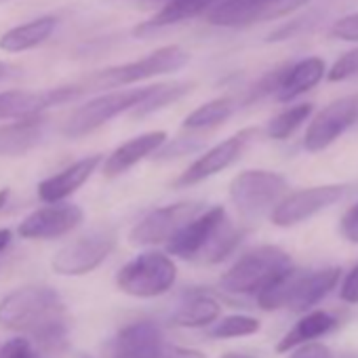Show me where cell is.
Masks as SVG:
<instances>
[{
	"label": "cell",
	"instance_id": "cell-1",
	"mask_svg": "<svg viewBox=\"0 0 358 358\" xmlns=\"http://www.w3.org/2000/svg\"><path fill=\"white\" fill-rule=\"evenodd\" d=\"M0 327L28 333L36 345L62 354L68 345V318L62 295L51 287H22L0 299Z\"/></svg>",
	"mask_w": 358,
	"mask_h": 358
},
{
	"label": "cell",
	"instance_id": "cell-2",
	"mask_svg": "<svg viewBox=\"0 0 358 358\" xmlns=\"http://www.w3.org/2000/svg\"><path fill=\"white\" fill-rule=\"evenodd\" d=\"M293 268L291 255L276 245H262L243 253L220 278V287L236 295H257L285 270Z\"/></svg>",
	"mask_w": 358,
	"mask_h": 358
},
{
	"label": "cell",
	"instance_id": "cell-3",
	"mask_svg": "<svg viewBox=\"0 0 358 358\" xmlns=\"http://www.w3.org/2000/svg\"><path fill=\"white\" fill-rule=\"evenodd\" d=\"M289 184L285 175L266 169H249L230 182V201L245 222H259L270 217L278 203L287 196Z\"/></svg>",
	"mask_w": 358,
	"mask_h": 358
},
{
	"label": "cell",
	"instance_id": "cell-4",
	"mask_svg": "<svg viewBox=\"0 0 358 358\" xmlns=\"http://www.w3.org/2000/svg\"><path fill=\"white\" fill-rule=\"evenodd\" d=\"M177 282V264L169 253L143 251L127 262L116 274V287L137 299H154L169 293Z\"/></svg>",
	"mask_w": 358,
	"mask_h": 358
},
{
	"label": "cell",
	"instance_id": "cell-5",
	"mask_svg": "<svg viewBox=\"0 0 358 358\" xmlns=\"http://www.w3.org/2000/svg\"><path fill=\"white\" fill-rule=\"evenodd\" d=\"M188 62H190V55L182 47H162L141 59L106 68L93 74L89 83L85 85V91L87 89H116V87H127L145 78L173 74L177 70H182Z\"/></svg>",
	"mask_w": 358,
	"mask_h": 358
},
{
	"label": "cell",
	"instance_id": "cell-6",
	"mask_svg": "<svg viewBox=\"0 0 358 358\" xmlns=\"http://www.w3.org/2000/svg\"><path fill=\"white\" fill-rule=\"evenodd\" d=\"M150 89H152V85L139 87V89L112 91V93L99 95L87 103H83L78 110L72 112V116L64 124V135H68L72 139L85 137V135L97 131L99 127H103L106 122H110L112 118H116L124 112H133L148 97Z\"/></svg>",
	"mask_w": 358,
	"mask_h": 358
},
{
	"label": "cell",
	"instance_id": "cell-7",
	"mask_svg": "<svg viewBox=\"0 0 358 358\" xmlns=\"http://www.w3.org/2000/svg\"><path fill=\"white\" fill-rule=\"evenodd\" d=\"M116 247V232L112 228H95L66 247H62L51 268L59 276H85L93 270H97L114 251Z\"/></svg>",
	"mask_w": 358,
	"mask_h": 358
},
{
	"label": "cell",
	"instance_id": "cell-8",
	"mask_svg": "<svg viewBox=\"0 0 358 358\" xmlns=\"http://www.w3.org/2000/svg\"><path fill=\"white\" fill-rule=\"evenodd\" d=\"M205 207L194 201L164 205L145 213L129 232V243L135 247H156L169 245V241L188 226L196 215H201Z\"/></svg>",
	"mask_w": 358,
	"mask_h": 358
},
{
	"label": "cell",
	"instance_id": "cell-9",
	"mask_svg": "<svg viewBox=\"0 0 358 358\" xmlns=\"http://www.w3.org/2000/svg\"><path fill=\"white\" fill-rule=\"evenodd\" d=\"M343 192L345 186L341 184H322L289 192L272 211L270 222L278 228H293L339 203L343 199Z\"/></svg>",
	"mask_w": 358,
	"mask_h": 358
},
{
	"label": "cell",
	"instance_id": "cell-10",
	"mask_svg": "<svg viewBox=\"0 0 358 358\" xmlns=\"http://www.w3.org/2000/svg\"><path fill=\"white\" fill-rule=\"evenodd\" d=\"M354 124H358V95L339 97L312 118L303 135V148L312 154L322 152Z\"/></svg>",
	"mask_w": 358,
	"mask_h": 358
},
{
	"label": "cell",
	"instance_id": "cell-11",
	"mask_svg": "<svg viewBox=\"0 0 358 358\" xmlns=\"http://www.w3.org/2000/svg\"><path fill=\"white\" fill-rule=\"evenodd\" d=\"M255 135H257V129L249 127V129H243L236 135L220 141L217 145L209 148L205 154H201L182 175L175 179L173 186L175 188H190V186H196V184L205 182V179L226 171L228 166H232L243 156V152L255 139Z\"/></svg>",
	"mask_w": 358,
	"mask_h": 358
},
{
	"label": "cell",
	"instance_id": "cell-12",
	"mask_svg": "<svg viewBox=\"0 0 358 358\" xmlns=\"http://www.w3.org/2000/svg\"><path fill=\"white\" fill-rule=\"evenodd\" d=\"M306 3L308 0H224L207 15V22L220 28L249 26L289 15Z\"/></svg>",
	"mask_w": 358,
	"mask_h": 358
},
{
	"label": "cell",
	"instance_id": "cell-13",
	"mask_svg": "<svg viewBox=\"0 0 358 358\" xmlns=\"http://www.w3.org/2000/svg\"><path fill=\"white\" fill-rule=\"evenodd\" d=\"M83 220H85V211L78 205H70V203L45 205L32 211L20 224L17 234L30 241H53L74 232L83 224Z\"/></svg>",
	"mask_w": 358,
	"mask_h": 358
},
{
	"label": "cell",
	"instance_id": "cell-14",
	"mask_svg": "<svg viewBox=\"0 0 358 358\" xmlns=\"http://www.w3.org/2000/svg\"><path fill=\"white\" fill-rule=\"evenodd\" d=\"M164 345V333L156 322L135 320L112 337L108 358H160Z\"/></svg>",
	"mask_w": 358,
	"mask_h": 358
},
{
	"label": "cell",
	"instance_id": "cell-15",
	"mask_svg": "<svg viewBox=\"0 0 358 358\" xmlns=\"http://www.w3.org/2000/svg\"><path fill=\"white\" fill-rule=\"evenodd\" d=\"M226 217H228V213L222 205L205 209L201 215H196L188 226H184L169 241L166 253L175 255V257H182V259L199 262L203 251L207 249L209 241L213 238L215 230L222 226V222Z\"/></svg>",
	"mask_w": 358,
	"mask_h": 358
},
{
	"label": "cell",
	"instance_id": "cell-16",
	"mask_svg": "<svg viewBox=\"0 0 358 358\" xmlns=\"http://www.w3.org/2000/svg\"><path fill=\"white\" fill-rule=\"evenodd\" d=\"M101 162H103L101 154H91V156H85V158L68 164L59 173L43 179L38 184V199L47 205L64 203L68 196H72L76 190H80L89 182L91 175L99 169Z\"/></svg>",
	"mask_w": 358,
	"mask_h": 358
},
{
	"label": "cell",
	"instance_id": "cell-17",
	"mask_svg": "<svg viewBox=\"0 0 358 358\" xmlns=\"http://www.w3.org/2000/svg\"><path fill=\"white\" fill-rule=\"evenodd\" d=\"M341 278V268H322V270H308L301 274L287 310L295 314L312 312L337 285Z\"/></svg>",
	"mask_w": 358,
	"mask_h": 358
},
{
	"label": "cell",
	"instance_id": "cell-18",
	"mask_svg": "<svg viewBox=\"0 0 358 358\" xmlns=\"http://www.w3.org/2000/svg\"><path fill=\"white\" fill-rule=\"evenodd\" d=\"M166 143L164 131H150L143 135H137L122 145H118L106 160H103V175L106 177H118L133 169L137 162H141L148 156H154L162 145Z\"/></svg>",
	"mask_w": 358,
	"mask_h": 358
},
{
	"label": "cell",
	"instance_id": "cell-19",
	"mask_svg": "<svg viewBox=\"0 0 358 358\" xmlns=\"http://www.w3.org/2000/svg\"><path fill=\"white\" fill-rule=\"evenodd\" d=\"M220 3H224V0H171V3H166L156 15H152L148 22L139 24L133 30V36L145 38V36H150L156 30H162L166 26H175L179 22L199 17L203 13L209 15Z\"/></svg>",
	"mask_w": 358,
	"mask_h": 358
},
{
	"label": "cell",
	"instance_id": "cell-20",
	"mask_svg": "<svg viewBox=\"0 0 358 358\" xmlns=\"http://www.w3.org/2000/svg\"><path fill=\"white\" fill-rule=\"evenodd\" d=\"M327 74V68H324V62L320 57H306L297 64H287V70H285V76H282V83L278 87V93H276V99L287 103V101H293L297 99L299 95L312 91Z\"/></svg>",
	"mask_w": 358,
	"mask_h": 358
},
{
	"label": "cell",
	"instance_id": "cell-21",
	"mask_svg": "<svg viewBox=\"0 0 358 358\" xmlns=\"http://www.w3.org/2000/svg\"><path fill=\"white\" fill-rule=\"evenodd\" d=\"M45 127L47 118L43 114L3 124L0 127V156H22L30 152L43 139Z\"/></svg>",
	"mask_w": 358,
	"mask_h": 358
},
{
	"label": "cell",
	"instance_id": "cell-22",
	"mask_svg": "<svg viewBox=\"0 0 358 358\" xmlns=\"http://www.w3.org/2000/svg\"><path fill=\"white\" fill-rule=\"evenodd\" d=\"M57 28V17L45 15L26 24H20L0 36V51L5 53H26L45 45Z\"/></svg>",
	"mask_w": 358,
	"mask_h": 358
},
{
	"label": "cell",
	"instance_id": "cell-23",
	"mask_svg": "<svg viewBox=\"0 0 358 358\" xmlns=\"http://www.w3.org/2000/svg\"><path fill=\"white\" fill-rule=\"evenodd\" d=\"M339 324V320L324 312V310H312L308 314H303L291 331H287L282 335V339L276 343V352L285 354L289 350H295L299 345H306V343H312L316 341L318 337H324L329 335L335 327Z\"/></svg>",
	"mask_w": 358,
	"mask_h": 358
},
{
	"label": "cell",
	"instance_id": "cell-24",
	"mask_svg": "<svg viewBox=\"0 0 358 358\" xmlns=\"http://www.w3.org/2000/svg\"><path fill=\"white\" fill-rule=\"evenodd\" d=\"M222 318V306L217 299L205 293L190 295L188 301L179 306L169 322L173 327H182V329H203V327H213Z\"/></svg>",
	"mask_w": 358,
	"mask_h": 358
},
{
	"label": "cell",
	"instance_id": "cell-25",
	"mask_svg": "<svg viewBox=\"0 0 358 358\" xmlns=\"http://www.w3.org/2000/svg\"><path fill=\"white\" fill-rule=\"evenodd\" d=\"M303 270L299 268H289L285 270L280 276H276L268 287H264L255 297H257V306L266 312H276V310H282L289 306L291 301V295L301 278Z\"/></svg>",
	"mask_w": 358,
	"mask_h": 358
},
{
	"label": "cell",
	"instance_id": "cell-26",
	"mask_svg": "<svg viewBox=\"0 0 358 358\" xmlns=\"http://www.w3.org/2000/svg\"><path fill=\"white\" fill-rule=\"evenodd\" d=\"M234 110H236L234 99L220 97V99L207 101L201 108H196L194 112H190L182 127L188 129V131H207V129L224 124L234 114Z\"/></svg>",
	"mask_w": 358,
	"mask_h": 358
},
{
	"label": "cell",
	"instance_id": "cell-27",
	"mask_svg": "<svg viewBox=\"0 0 358 358\" xmlns=\"http://www.w3.org/2000/svg\"><path fill=\"white\" fill-rule=\"evenodd\" d=\"M192 91V85L190 83H158V85H152L148 97L133 110V116L135 118H143V116H150L175 101H179L184 95H188Z\"/></svg>",
	"mask_w": 358,
	"mask_h": 358
},
{
	"label": "cell",
	"instance_id": "cell-28",
	"mask_svg": "<svg viewBox=\"0 0 358 358\" xmlns=\"http://www.w3.org/2000/svg\"><path fill=\"white\" fill-rule=\"evenodd\" d=\"M243 236H245V232L241 228H236L230 217H226L222 222V226L215 230V234L209 241L207 249L203 251L199 264H220V262H224L228 255L234 253V249L241 245Z\"/></svg>",
	"mask_w": 358,
	"mask_h": 358
},
{
	"label": "cell",
	"instance_id": "cell-29",
	"mask_svg": "<svg viewBox=\"0 0 358 358\" xmlns=\"http://www.w3.org/2000/svg\"><path fill=\"white\" fill-rule=\"evenodd\" d=\"M314 112V106L310 101L306 103H297V106H291L287 108L285 112L276 114L270 124H268V137L276 139V141H285L289 139Z\"/></svg>",
	"mask_w": 358,
	"mask_h": 358
},
{
	"label": "cell",
	"instance_id": "cell-30",
	"mask_svg": "<svg viewBox=\"0 0 358 358\" xmlns=\"http://www.w3.org/2000/svg\"><path fill=\"white\" fill-rule=\"evenodd\" d=\"M262 322L255 316L247 314H230L220 318L213 327H209V335L215 339H234V337H247L259 333Z\"/></svg>",
	"mask_w": 358,
	"mask_h": 358
},
{
	"label": "cell",
	"instance_id": "cell-31",
	"mask_svg": "<svg viewBox=\"0 0 358 358\" xmlns=\"http://www.w3.org/2000/svg\"><path fill=\"white\" fill-rule=\"evenodd\" d=\"M205 148V137L199 135H184V137H175L171 141H166L156 154V160H173V158H182L188 154H194L199 150Z\"/></svg>",
	"mask_w": 358,
	"mask_h": 358
},
{
	"label": "cell",
	"instance_id": "cell-32",
	"mask_svg": "<svg viewBox=\"0 0 358 358\" xmlns=\"http://www.w3.org/2000/svg\"><path fill=\"white\" fill-rule=\"evenodd\" d=\"M0 358H57L55 354L38 348L28 337H15L0 345Z\"/></svg>",
	"mask_w": 358,
	"mask_h": 358
},
{
	"label": "cell",
	"instance_id": "cell-33",
	"mask_svg": "<svg viewBox=\"0 0 358 358\" xmlns=\"http://www.w3.org/2000/svg\"><path fill=\"white\" fill-rule=\"evenodd\" d=\"M358 74V47L345 51L333 66L331 70L327 72V78L331 83H341V80H348L352 76Z\"/></svg>",
	"mask_w": 358,
	"mask_h": 358
},
{
	"label": "cell",
	"instance_id": "cell-34",
	"mask_svg": "<svg viewBox=\"0 0 358 358\" xmlns=\"http://www.w3.org/2000/svg\"><path fill=\"white\" fill-rule=\"evenodd\" d=\"M331 36H335L339 41H348V43H358V13L341 17L331 28Z\"/></svg>",
	"mask_w": 358,
	"mask_h": 358
},
{
	"label": "cell",
	"instance_id": "cell-35",
	"mask_svg": "<svg viewBox=\"0 0 358 358\" xmlns=\"http://www.w3.org/2000/svg\"><path fill=\"white\" fill-rule=\"evenodd\" d=\"M339 232H341V236L348 243L358 245V203L352 205L350 209H345V213L341 215V220H339Z\"/></svg>",
	"mask_w": 358,
	"mask_h": 358
},
{
	"label": "cell",
	"instance_id": "cell-36",
	"mask_svg": "<svg viewBox=\"0 0 358 358\" xmlns=\"http://www.w3.org/2000/svg\"><path fill=\"white\" fill-rule=\"evenodd\" d=\"M289 358H337L329 345L324 343H318V341H312V343H306V345H299L295 348Z\"/></svg>",
	"mask_w": 358,
	"mask_h": 358
},
{
	"label": "cell",
	"instance_id": "cell-37",
	"mask_svg": "<svg viewBox=\"0 0 358 358\" xmlns=\"http://www.w3.org/2000/svg\"><path fill=\"white\" fill-rule=\"evenodd\" d=\"M339 297L345 303H358V264L345 274L339 287Z\"/></svg>",
	"mask_w": 358,
	"mask_h": 358
},
{
	"label": "cell",
	"instance_id": "cell-38",
	"mask_svg": "<svg viewBox=\"0 0 358 358\" xmlns=\"http://www.w3.org/2000/svg\"><path fill=\"white\" fill-rule=\"evenodd\" d=\"M160 358H207V356L201 350H194V348H184V345L166 343Z\"/></svg>",
	"mask_w": 358,
	"mask_h": 358
},
{
	"label": "cell",
	"instance_id": "cell-39",
	"mask_svg": "<svg viewBox=\"0 0 358 358\" xmlns=\"http://www.w3.org/2000/svg\"><path fill=\"white\" fill-rule=\"evenodd\" d=\"M11 238H13V232L9 228H0V253L11 245Z\"/></svg>",
	"mask_w": 358,
	"mask_h": 358
},
{
	"label": "cell",
	"instance_id": "cell-40",
	"mask_svg": "<svg viewBox=\"0 0 358 358\" xmlns=\"http://www.w3.org/2000/svg\"><path fill=\"white\" fill-rule=\"evenodd\" d=\"M220 358H259V356L247 354V352H226V354H222Z\"/></svg>",
	"mask_w": 358,
	"mask_h": 358
},
{
	"label": "cell",
	"instance_id": "cell-41",
	"mask_svg": "<svg viewBox=\"0 0 358 358\" xmlns=\"http://www.w3.org/2000/svg\"><path fill=\"white\" fill-rule=\"evenodd\" d=\"M7 201H9V188H3L0 190V209L7 205Z\"/></svg>",
	"mask_w": 358,
	"mask_h": 358
},
{
	"label": "cell",
	"instance_id": "cell-42",
	"mask_svg": "<svg viewBox=\"0 0 358 358\" xmlns=\"http://www.w3.org/2000/svg\"><path fill=\"white\" fill-rule=\"evenodd\" d=\"M9 74V66L7 64H3V62H0V78H5Z\"/></svg>",
	"mask_w": 358,
	"mask_h": 358
},
{
	"label": "cell",
	"instance_id": "cell-43",
	"mask_svg": "<svg viewBox=\"0 0 358 358\" xmlns=\"http://www.w3.org/2000/svg\"><path fill=\"white\" fill-rule=\"evenodd\" d=\"M337 358H358L356 354H339Z\"/></svg>",
	"mask_w": 358,
	"mask_h": 358
},
{
	"label": "cell",
	"instance_id": "cell-44",
	"mask_svg": "<svg viewBox=\"0 0 358 358\" xmlns=\"http://www.w3.org/2000/svg\"><path fill=\"white\" fill-rule=\"evenodd\" d=\"M80 358H91V356H87V354H85V356H80Z\"/></svg>",
	"mask_w": 358,
	"mask_h": 358
},
{
	"label": "cell",
	"instance_id": "cell-45",
	"mask_svg": "<svg viewBox=\"0 0 358 358\" xmlns=\"http://www.w3.org/2000/svg\"><path fill=\"white\" fill-rule=\"evenodd\" d=\"M0 3H7V0H0Z\"/></svg>",
	"mask_w": 358,
	"mask_h": 358
}]
</instances>
